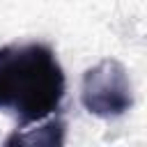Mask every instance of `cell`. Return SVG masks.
Listing matches in <instances>:
<instances>
[{
    "label": "cell",
    "instance_id": "cell-1",
    "mask_svg": "<svg viewBox=\"0 0 147 147\" xmlns=\"http://www.w3.org/2000/svg\"><path fill=\"white\" fill-rule=\"evenodd\" d=\"M67 80L55 51L44 41L0 46V110L18 129L44 122L60 110Z\"/></svg>",
    "mask_w": 147,
    "mask_h": 147
},
{
    "label": "cell",
    "instance_id": "cell-2",
    "mask_svg": "<svg viewBox=\"0 0 147 147\" xmlns=\"http://www.w3.org/2000/svg\"><path fill=\"white\" fill-rule=\"evenodd\" d=\"M80 101L90 115L101 119L126 115L133 106V87L126 67L115 57H106L90 67L83 74Z\"/></svg>",
    "mask_w": 147,
    "mask_h": 147
},
{
    "label": "cell",
    "instance_id": "cell-3",
    "mask_svg": "<svg viewBox=\"0 0 147 147\" xmlns=\"http://www.w3.org/2000/svg\"><path fill=\"white\" fill-rule=\"evenodd\" d=\"M64 122L60 117H51L34 131H14L5 145H48V147H60L64 145Z\"/></svg>",
    "mask_w": 147,
    "mask_h": 147
}]
</instances>
